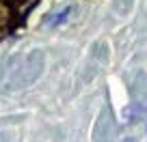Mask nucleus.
<instances>
[{
    "label": "nucleus",
    "instance_id": "1",
    "mask_svg": "<svg viewBox=\"0 0 147 142\" xmlns=\"http://www.w3.org/2000/svg\"><path fill=\"white\" fill-rule=\"evenodd\" d=\"M76 13V9H74L71 5H67V7H63L61 11H56L54 15H50V19H48V26L50 28H59V26H63L65 22H67L71 15Z\"/></svg>",
    "mask_w": 147,
    "mask_h": 142
},
{
    "label": "nucleus",
    "instance_id": "2",
    "mask_svg": "<svg viewBox=\"0 0 147 142\" xmlns=\"http://www.w3.org/2000/svg\"><path fill=\"white\" fill-rule=\"evenodd\" d=\"M121 142H138V140H136V138H134V136H128V138H123V140H121Z\"/></svg>",
    "mask_w": 147,
    "mask_h": 142
},
{
    "label": "nucleus",
    "instance_id": "3",
    "mask_svg": "<svg viewBox=\"0 0 147 142\" xmlns=\"http://www.w3.org/2000/svg\"><path fill=\"white\" fill-rule=\"evenodd\" d=\"M2 35H5V30H2V28H0V39H2Z\"/></svg>",
    "mask_w": 147,
    "mask_h": 142
}]
</instances>
